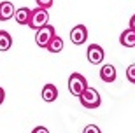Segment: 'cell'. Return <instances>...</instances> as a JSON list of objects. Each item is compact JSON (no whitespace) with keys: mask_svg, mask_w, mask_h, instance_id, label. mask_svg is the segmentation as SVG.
<instances>
[{"mask_svg":"<svg viewBox=\"0 0 135 133\" xmlns=\"http://www.w3.org/2000/svg\"><path fill=\"white\" fill-rule=\"evenodd\" d=\"M79 102H81V105L86 107V109H97V107H100V104H102V96L95 88H90V86H88V88L79 95Z\"/></svg>","mask_w":135,"mask_h":133,"instance_id":"6da1fadb","label":"cell"},{"mask_svg":"<svg viewBox=\"0 0 135 133\" xmlns=\"http://www.w3.org/2000/svg\"><path fill=\"white\" fill-rule=\"evenodd\" d=\"M49 21V12L47 9H42V7H35L30 11V19H28V28L32 30H39L40 26L47 25Z\"/></svg>","mask_w":135,"mask_h":133,"instance_id":"7a4b0ae2","label":"cell"},{"mask_svg":"<svg viewBox=\"0 0 135 133\" xmlns=\"http://www.w3.org/2000/svg\"><path fill=\"white\" fill-rule=\"evenodd\" d=\"M56 35V30L55 26H51L49 23L44 26H40L39 30H35V44L39 46V47H47V44L51 42V39Z\"/></svg>","mask_w":135,"mask_h":133,"instance_id":"3957f363","label":"cell"},{"mask_svg":"<svg viewBox=\"0 0 135 133\" xmlns=\"http://www.w3.org/2000/svg\"><path fill=\"white\" fill-rule=\"evenodd\" d=\"M86 88H88V81H86L84 75L79 74V72L70 74V77H69V91H70V95L79 96Z\"/></svg>","mask_w":135,"mask_h":133,"instance_id":"277c9868","label":"cell"},{"mask_svg":"<svg viewBox=\"0 0 135 133\" xmlns=\"http://www.w3.org/2000/svg\"><path fill=\"white\" fill-rule=\"evenodd\" d=\"M86 56H88V61L91 65H98L104 61L105 58V53H104V47L98 44H90L88 46V51H86Z\"/></svg>","mask_w":135,"mask_h":133,"instance_id":"5b68a950","label":"cell"},{"mask_svg":"<svg viewBox=\"0 0 135 133\" xmlns=\"http://www.w3.org/2000/svg\"><path fill=\"white\" fill-rule=\"evenodd\" d=\"M70 40L75 46L84 44L86 40H88V28L84 25H75L74 28L70 30Z\"/></svg>","mask_w":135,"mask_h":133,"instance_id":"8992f818","label":"cell"},{"mask_svg":"<svg viewBox=\"0 0 135 133\" xmlns=\"http://www.w3.org/2000/svg\"><path fill=\"white\" fill-rule=\"evenodd\" d=\"M119 44L123 47H135V30H132L130 26L119 35Z\"/></svg>","mask_w":135,"mask_h":133,"instance_id":"52a82bcc","label":"cell"},{"mask_svg":"<svg viewBox=\"0 0 135 133\" xmlns=\"http://www.w3.org/2000/svg\"><path fill=\"white\" fill-rule=\"evenodd\" d=\"M42 100L44 102H47V104H51V102H55L56 98H58V89H56V86L55 84H51V82H47L42 88Z\"/></svg>","mask_w":135,"mask_h":133,"instance_id":"ba28073f","label":"cell"},{"mask_svg":"<svg viewBox=\"0 0 135 133\" xmlns=\"http://www.w3.org/2000/svg\"><path fill=\"white\" fill-rule=\"evenodd\" d=\"M14 11L12 2H0V21H9L11 18H14Z\"/></svg>","mask_w":135,"mask_h":133,"instance_id":"9c48e42d","label":"cell"},{"mask_svg":"<svg viewBox=\"0 0 135 133\" xmlns=\"http://www.w3.org/2000/svg\"><path fill=\"white\" fill-rule=\"evenodd\" d=\"M116 67L114 65H104L100 68V79L104 82H114L116 81Z\"/></svg>","mask_w":135,"mask_h":133,"instance_id":"30bf717a","label":"cell"},{"mask_svg":"<svg viewBox=\"0 0 135 133\" xmlns=\"http://www.w3.org/2000/svg\"><path fill=\"white\" fill-rule=\"evenodd\" d=\"M30 11L28 7H20V9L14 11V19L18 25H28V19H30Z\"/></svg>","mask_w":135,"mask_h":133,"instance_id":"8fae6325","label":"cell"},{"mask_svg":"<svg viewBox=\"0 0 135 133\" xmlns=\"http://www.w3.org/2000/svg\"><path fill=\"white\" fill-rule=\"evenodd\" d=\"M46 49L49 51V53H53V54L61 53V51H63V39H61V37H58V35H55V37L51 39V42L47 44V47H46Z\"/></svg>","mask_w":135,"mask_h":133,"instance_id":"7c38bea8","label":"cell"},{"mask_svg":"<svg viewBox=\"0 0 135 133\" xmlns=\"http://www.w3.org/2000/svg\"><path fill=\"white\" fill-rule=\"evenodd\" d=\"M11 46H12V37H11V33L5 32V30H0V51H9Z\"/></svg>","mask_w":135,"mask_h":133,"instance_id":"4fadbf2b","label":"cell"},{"mask_svg":"<svg viewBox=\"0 0 135 133\" xmlns=\"http://www.w3.org/2000/svg\"><path fill=\"white\" fill-rule=\"evenodd\" d=\"M126 79L130 81L132 84H135V63L130 65V67L126 68Z\"/></svg>","mask_w":135,"mask_h":133,"instance_id":"5bb4252c","label":"cell"},{"mask_svg":"<svg viewBox=\"0 0 135 133\" xmlns=\"http://www.w3.org/2000/svg\"><path fill=\"white\" fill-rule=\"evenodd\" d=\"M83 133H102V131H100V128H98L97 124H88V126H84Z\"/></svg>","mask_w":135,"mask_h":133,"instance_id":"9a60e30c","label":"cell"},{"mask_svg":"<svg viewBox=\"0 0 135 133\" xmlns=\"http://www.w3.org/2000/svg\"><path fill=\"white\" fill-rule=\"evenodd\" d=\"M37 2V7H42V9H49L53 5V0H35Z\"/></svg>","mask_w":135,"mask_h":133,"instance_id":"2e32d148","label":"cell"},{"mask_svg":"<svg viewBox=\"0 0 135 133\" xmlns=\"http://www.w3.org/2000/svg\"><path fill=\"white\" fill-rule=\"evenodd\" d=\"M32 133H49V130L46 128V126H37V128L32 130Z\"/></svg>","mask_w":135,"mask_h":133,"instance_id":"e0dca14e","label":"cell"},{"mask_svg":"<svg viewBox=\"0 0 135 133\" xmlns=\"http://www.w3.org/2000/svg\"><path fill=\"white\" fill-rule=\"evenodd\" d=\"M4 100H5V91H4V88H0V105L4 104Z\"/></svg>","mask_w":135,"mask_h":133,"instance_id":"ac0fdd59","label":"cell"},{"mask_svg":"<svg viewBox=\"0 0 135 133\" xmlns=\"http://www.w3.org/2000/svg\"><path fill=\"white\" fill-rule=\"evenodd\" d=\"M130 28H132V30H135V14L130 18Z\"/></svg>","mask_w":135,"mask_h":133,"instance_id":"d6986e66","label":"cell"}]
</instances>
